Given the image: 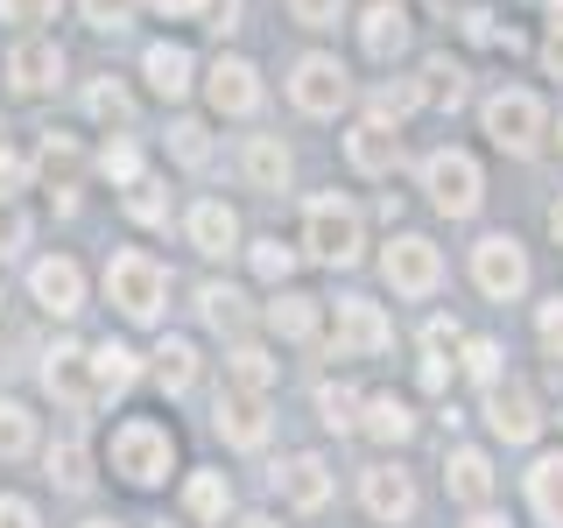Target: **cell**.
<instances>
[{
	"mask_svg": "<svg viewBox=\"0 0 563 528\" xmlns=\"http://www.w3.org/2000/svg\"><path fill=\"white\" fill-rule=\"evenodd\" d=\"M106 472L134 493H163L169 472H176V430L155 416H128L113 430V444H106Z\"/></svg>",
	"mask_w": 563,
	"mask_h": 528,
	"instance_id": "1",
	"label": "cell"
},
{
	"mask_svg": "<svg viewBox=\"0 0 563 528\" xmlns=\"http://www.w3.org/2000/svg\"><path fill=\"white\" fill-rule=\"evenodd\" d=\"M106 304L128 317V324H163L169 268L148 254V246H113V254H106Z\"/></svg>",
	"mask_w": 563,
	"mask_h": 528,
	"instance_id": "2",
	"label": "cell"
},
{
	"mask_svg": "<svg viewBox=\"0 0 563 528\" xmlns=\"http://www.w3.org/2000/svg\"><path fill=\"white\" fill-rule=\"evenodd\" d=\"M303 246H310V261H324V268H352V261L366 254L360 205L339 198V190H317V198L303 205Z\"/></svg>",
	"mask_w": 563,
	"mask_h": 528,
	"instance_id": "3",
	"label": "cell"
},
{
	"mask_svg": "<svg viewBox=\"0 0 563 528\" xmlns=\"http://www.w3.org/2000/svg\"><path fill=\"white\" fill-rule=\"evenodd\" d=\"M479 120H486L493 148H507V155H536L542 134H550V106L528 92V85H500V92H486Z\"/></svg>",
	"mask_w": 563,
	"mask_h": 528,
	"instance_id": "4",
	"label": "cell"
},
{
	"mask_svg": "<svg viewBox=\"0 0 563 528\" xmlns=\"http://www.w3.org/2000/svg\"><path fill=\"white\" fill-rule=\"evenodd\" d=\"M289 106L303 120H339L352 106V70L339 57H324V50H310V57L289 64Z\"/></svg>",
	"mask_w": 563,
	"mask_h": 528,
	"instance_id": "5",
	"label": "cell"
},
{
	"mask_svg": "<svg viewBox=\"0 0 563 528\" xmlns=\"http://www.w3.org/2000/svg\"><path fill=\"white\" fill-rule=\"evenodd\" d=\"M422 190H430V205L444 211V219H472V211L486 205V176L472 163L465 148H430L422 155Z\"/></svg>",
	"mask_w": 563,
	"mask_h": 528,
	"instance_id": "6",
	"label": "cell"
},
{
	"mask_svg": "<svg viewBox=\"0 0 563 528\" xmlns=\"http://www.w3.org/2000/svg\"><path fill=\"white\" fill-rule=\"evenodd\" d=\"M380 282L395 296H409V304H422V296L444 289V254H437V240L422 233H395L380 246Z\"/></svg>",
	"mask_w": 563,
	"mask_h": 528,
	"instance_id": "7",
	"label": "cell"
},
{
	"mask_svg": "<svg viewBox=\"0 0 563 528\" xmlns=\"http://www.w3.org/2000/svg\"><path fill=\"white\" fill-rule=\"evenodd\" d=\"M472 282H479L486 304H515V296L528 289V246L515 233H486L479 246H472Z\"/></svg>",
	"mask_w": 563,
	"mask_h": 528,
	"instance_id": "8",
	"label": "cell"
},
{
	"mask_svg": "<svg viewBox=\"0 0 563 528\" xmlns=\"http://www.w3.org/2000/svg\"><path fill=\"white\" fill-rule=\"evenodd\" d=\"M43 395L57 402V409H70V416L99 409V395H92V345H78V339L49 345L43 352Z\"/></svg>",
	"mask_w": 563,
	"mask_h": 528,
	"instance_id": "9",
	"label": "cell"
},
{
	"mask_svg": "<svg viewBox=\"0 0 563 528\" xmlns=\"http://www.w3.org/2000/svg\"><path fill=\"white\" fill-rule=\"evenodd\" d=\"M205 99H211V113L219 120H254L261 113V99H268V85H261V70L246 64V57H211L205 70Z\"/></svg>",
	"mask_w": 563,
	"mask_h": 528,
	"instance_id": "10",
	"label": "cell"
},
{
	"mask_svg": "<svg viewBox=\"0 0 563 528\" xmlns=\"http://www.w3.org/2000/svg\"><path fill=\"white\" fill-rule=\"evenodd\" d=\"M211 430H219L233 451H261L275 437V402L254 395V387H225L219 409H211Z\"/></svg>",
	"mask_w": 563,
	"mask_h": 528,
	"instance_id": "11",
	"label": "cell"
},
{
	"mask_svg": "<svg viewBox=\"0 0 563 528\" xmlns=\"http://www.w3.org/2000/svg\"><path fill=\"white\" fill-rule=\"evenodd\" d=\"M331 324H339V360H374V352L395 345V317L380 304H366V296H339Z\"/></svg>",
	"mask_w": 563,
	"mask_h": 528,
	"instance_id": "12",
	"label": "cell"
},
{
	"mask_svg": "<svg viewBox=\"0 0 563 528\" xmlns=\"http://www.w3.org/2000/svg\"><path fill=\"white\" fill-rule=\"evenodd\" d=\"M29 304L43 317H78L85 310V268L70 254H35L29 261Z\"/></svg>",
	"mask_w": 563,
	"mask_h": 528,
	"instance_id": "13",
	"label": "cell"
},
{
	"mask_svg": "<svg viewBox=\"0 0 563 528\" xmlns=\"http://www.w3.org/2000/svg\"><path fill=\"white\" fill-rule=\"evenodd\" d=\"M64 85V50L49 43V35H22V43L8 50V92L14 99H49Z\"/></svg>",
	"mask_w": 563,
	"mask_h": 528,
	"instance_id": "14",
	"label": "cell"
},
{
	"mask_svg": "<svg viewBox=\"0 0 563 528\" xmlns=\"http://www.w3.org/2000/svg\"><path fill=\"white\" fill-rule=\"evenodd\" d=\"M275 493L296 507V515H324L331 493H339V472H331L317 451H296V458H282V465H275Z\"/></svg>",
	"mask_w": 563,
	"mask_h": 528,
	"instance_id": "15",
	"label": "cell"
},
{
	"mask_svg": "<svg viewBox=\"0 0 563 528\" xmlns=\"http://www.w3.org/2000/svg\"><path fill=\"white\" fill-rule=\"evenodd\" d=\"M486 430L500 437V444H536L542 437V402L528 395L521 381H493L486 387Z\"/></svg>",
	"mask_w": 563,
	"mask_h": 528,
	"instance_id": "16",
	"label": "cell"
},
{
	"mask_svg": "<svg viewBox=\"0 0 563 528\" xmlns=\"http://www.w3.org/2000/svg\"><path fill=\"white\" fill-rule=\"evenodd\" d=\"M360 507H366L374 521H387V528L416 521V480L395 465V458H380V465L360 472Z\"/></svg>",
	"mask_w": 563,
	"mask_h": 528,
	"instance_id": "17",
	"label": "cell"
},
{
	"mask_svg": "<svg viewBox=\"0 0 563 528\" xmlns=\"http://www.w3.org/2000/svg\"><path fill=\"white\" fill-rule=\"evenodd\" d=\"M141 78H148V92L155 99H190V92H198V57H190V43H169V35H163V43H148V50H141Z\"/></svg>",
	"mask_w": 563,
	"mask_h": 528,
	"instance_id": "18",
	"label": "cell"
},
{
	"mask_svg": "<svg viewBox=\"0 0 563 528\" xmlns=\"http://www.w3.org/2000/svg\"><path fill=\"white\" fill-rule=\"evenodd\" d=\"M409 43H416V22H409L401 0H366V8H360V50L374 64H395Z\"/></svg>",
	"mask_w": 563,
	"mask_h": 528,
	"instance_id": "19",
	"label": "cell"
},
{
	"mask_svg": "<svg viewBox=\"0 0 563 528\" xmlns=\"http://www.w3.org/2000/svg\"><path fill=\"white\" fill-rule=\"evenodd\" d=\"M184 240L198 246L205 261H225V254H240V211L225 205V198H198L184 211Z\"/></svg>",
	"mask_w": 563,
	"mask_h": 528,
	"instance_id": "20",
	"label": "cell"
},
{
	"mask_svg": "<svg viewBox=\"0 0 563 528\" xmlns=\"http://www.w3.org/2000/svg\"><path fill=\"white\" fill-rule=\"evenodd\" d=\"M444 493H451L457 507H472V515H479V507L493 501V458L472 451V444H451L444 451Z\"/></svg>",
	"mask_w": 563,
	"mask_h": 528,
	"instance_id": "21",
	"label": "cell"
},
{
	"mask_svg": "<svg viewBox=\"0 0 563 528\" xmlns=\"http://www.w3.org/2000/svg\"><path fill=\"white\" fill-rule=\"evenodd\" d=\"M240 176H246L254 190H289L296 155L282 148V134H246V141H240Z\"/></svg>",
	"mask_w": 563,
	"mask_h": 528,
	"instance_id": "22",
	"label": "cell"
},
{
	"mask_svg": "<svg viewBox=\"0 0 563 528\" xmlns=\"http://www.w3.org/2000/svg\"><path fill=\"white\" fill-rule=\"evenodd\" d=\"M184 515L198 528H225V515H233V480H225L219 465H198L184 480Z\"/></svg>",
	"mask_w": 563,
	"mask_h": 528,
	"instance_id": "23",
	"label": "cell"
},
{
	"mask_svg": "<svg viewBox=\"0 0 563 528\" xmlns=\"http://www.w3.org/2000/svg\"><path fill=\"white\" fill-rule=\"evenodd\" d=\"M345 163L360 169V176H395V163H401V134L380 128V120H360V128L345 134Z\"/></svg>",
	"mask_w": 563,
	"mask_h": 528,
	"instance_id": "24",
	"label": "cell"
},
{
	"mask_svg": "<svg viewBox=\"0 0 563 528\" xmlns=\"http://www.w3.org/2000/svg\"><path fill=\"white\" fill-rule=\"evenodd\" d=\"M317 324H324V304H317V296H303V289H275V304H268V331H275V339L310 345Z\"/></svg>",
	"mask_w": 563,
	"mask_h": 528,
	"instance_id": "25",
	"label": "cell"
},
{
	"mask_svg": "<svg viewBox=\"0 0 563 528\" xmlns=\"http://www.w3.org/2000/svg\"><path fill=\"white\" fill-rule=\"evenodd\" d=\"M134 381H141V352L120 345V339H99V345H92V395L113 402V395H128Z\"/></svg>",
	"mask_w": 563,
	"mask_h": 528,
	"instance_id": "26",
	"label": "cell"
},
{
	"mask_svg": "<svg viewBox=\"0 0 563 528\" xmlns=\"http://www.w3.org/2000/svg\"><path fill=\"white\" fill-rule=\"evenodd\" d=\"M198 317H205V331H219V339H240V331L254 324V310H246V296L233 289V282H205V289H198Z\"/></svg>",
	"mask_w": 563,
	"mask_h": 528,
	"instance_id": "27",
	"label": "cell"
},
{
	"mask_svg": "<svg viewBox=\"0 0 563 528\" xmlns=\"http://www.w3.org/2000/svg\"><path fill=\"white\" fill-rule=\"evenodd\" d=\"M528 507L542 528H563V451H542L528 465Z\"/></svg>",
	"mask_w": 563,
	"mask_h": 528,
	"instance_id": "28",
	"label": "cell"
},
{
	"mask_svg": "<svg viewBox=\"0 0 563 528\" xmlns=\"http://www.w3.org/2000/svg\"><path fill=\"white\" fill-rule=\"evenodd\" d=\"M360 430L374 437V444H409V437H416V409H409L401 395H366Z\"/></svg>",
	"mask_w": 563,
	"mask_h": 528,
	"instance_id": "29",
	"label": "cell"
},
{
	"mask_svg": "<svg viewBox=\"0 0 563 528\" xmlns=\"http://www.w3.org/2000/svg\"><path fill=\"white\" fill-rule=\"evenodd\" d=\"M275 374H282V366H275L268 345H246V339H240L233 352H225V387H254V395H268Z\"/></svg>",
	"mask_w": 563,
	"mask_h": 528,
	"instance_id": "30",
	"label": "cell"
},
{
	"mask_svg": "<svg viewBox=\"0 0 563 528\" xmlns=\"http://www.w3.org/2000/svg\"><path fill=\"white\" fill-rule=\"evenodd\" d=\"M43 465H49V486H57V493H85V486H92V451H85L78 437H57V444L43 451Z\"/></svg>",
	"mask_w": 563,
	"mask_h": 528,
	"instance_id": "31",
	"label": "cell"
},
{
	"mask_svg": "<svg viewBox=\"0 0 563 528\" xmlns=\"http://www.w3.org/2000/svg\"><path fill=\"white\" fill-rule=\"evenodd\" d=\"M85 113H92L99 128H120V134H128V120H134V92L113 78V70H106V78L85 85Z\"/></svg>",
	"mask_w": 563,
	"mask_h": 528,
	"instance_id": "32",
	"label": "cell"
},
{
	"mask_svg": "<svg viewBox=\"0 0 563 528\" xmlns=\"http://www.w3.org/2000/svg\"><path fill=\"white\" fill-rule=\"evenodd\" d=\"M29 451H35V409L0 395V465H22Z\"/></svg>",
	"mask_w": 563,
	"mask_h": 528,
	"instance_id": "33",
	"label": "cell"
},
{
	"mask_svg": "<svg viewBox=\"0 0 563 528\" xmlns=\"http://www.w3.org/2000/svg\"><path fill=\"white\" fill-rule=\"evenodd\" d=\"M155 381H163L169 395H190V387H198V345H190V339H163V345H155Z\"/></svg>",
	"mask_w": 563,
	"mask_h": 528,
	"instance_id": "34",
	"label": "cell"
},
{
	"mask_svg": "<svg viewBox=\"0 0 563 528\" xmlns=\"http://www.w3.org/2000/svg\"><path fill=\"white\" fill-rule=\"evenodd\" d=\"M360 409H366V395L360 387H345V381H324L317 387V422H324V430H360Z\"/></svg>",
	"mask_w": 563,
	"mask_h": 528,
	"instance_id": "35",
	"label": "cell"
},
{
	"mask_svg": "<svg viewBox=\"0 0 563 528\" xmlns=\"http://www.w3.org/2000/svg\"><path fill=\"white\" fill-rule=\"evenodd\" d=\"M416 106H422V85L416 78H387V85L366 92V120H380V128H387V120H409Z\"/></svg>",
	"mask_w": 563,
	"mask_h": 528,
	"instance_id": "36",
	"label": "cell"
},
{
	"mask_svg": "<svg viewBox=\"0 0 563 528\" xmlns=\"http://www.w3.org/2000/svg\"><path fill=\"white\" fill-rule=\"evenodd\" d=\"M246 268L268 282V289H282V282L296 275V246H282V240H246Z\"/></svg>",
	"mask_w": 563,
	"mask_h": 528,
	"instance_id": "37",
	"label": "cell"
},
{
	"mask_svg": "<svg viewBox=\"0 0 563 528\" xmlns=\"http://www.w3.org/2000/svg\"><path fill=\"white\" fill-rule=\"evenodd\" d=\"M99 169L113 176L120 190H128V184H141V176H148V169H141V141H134V134H113V141L99 148Z\"/></svg>",
	"mask_w": 563,
	"mask_h": 528,
	"instance_id": "38",
	"label": "cell"
},
{
	"mask_svg": "<svg viewBox=\"0 0 563 528\" xmlns=\"http://www.w3.org/2000/svg\"><path fill=\"white\" fill-rule=\"evenodd\" d=\"M120 205H128V219H134V226H169V190L155 184V176L128 184V198H120Z\"/></svg>",
	"mask_w": 563,
	"mask_h": 528,
	"instance_id": "39",
	"label": "cell"
},
{
	"mask_svg": "<svg viewBox=\"0 0 563 528\" xmlns=\"http://www.w3.org/2000/svg\"><path fill=\"white\" fill-rule=\"evenodd\" d=\"M422 99H437V106H457V99H465V64H451V57H430V64H422Z\"/></svg>",
	"mask_w": 563,
	"mask_h": 528,
	"instance_id": "40",
	"label": "cell"
},
{
	"mask_svg": "<svg viewBox=\"0 0 563 528\" xmlns=\"http://www.w3.org/2000/svg\"><path fill=\"white\" fill-rule=\"evenodd\" d=\"M169 155L184 169H205L211 163V134H205V120H169Z\"/></svg>",
	"mask_w": 563,
	"mask_h": 528,
	"instance_id": "41",
	"label": "cell"
},
{
	"mask_svg": "<svg viewBox=\"0 0 563 528\" xmlns=\"http://www.w3.org/2000/svg\"><path fill=\"white\" fill-rule=\"evenodd\" d=\"M465 381H479V387L500 381V345L493 339H465Z\"/></svg>",
	"mask_w": 563,
	"mask_h": 528,
	"instance_id": "42",
	"label": "cell"
},
{
	"mask_svg": "<svg viewBox=\"0 0 563 528\" xmlns=\"http://www.w3.org/2000/svg\"><path fill=\"white\" fill-rule=\"evenodd\" d=\"M536 339L550 360H563V296H550V304H536Z\"/></svg>",
	"mask_w": 563,
	"mask_h": 528,
	"instance_id": "43",
	"label": "cell"
},
{
	"mask_svg": "<svg viewBox=\"0 0 563 528\" xmlns=\"http://www.w3.org/2000/svg\"><path fill=\"white\" fill-rule=\"evenodd\" d=\"M57 8H64V0H0V22L35 29V22H57Z\"/></svg>",
	"mask_w": 563,
	"mask_h": 528,
	"instance_id": "44",
	"label": "cell"
},
{
	"mask_svg": "<svg viewBox=\"0 0 563 528\" xmlns=\"http://www.w3.org/2000/svg\"><path fill=\"white\" fill-rule=\"evenodd\" d=\"M78 8H85V22H92L99 35H113V29H128L134 0H78Z\"/></svg>",
	"mask_w": 563,
	"mask_h": 528,
	"instance_id": "45",
	"label": "cell"
},
{
	"mask_svg": "<svg viewBox=\"0 0 563 528\" xmlns=\"http://www.w3.org/2000/svg\"><path fill=\"white\" fill-rule=\"evenodd\" d=\"M289 14L303 29H339V14H345V0H289Z\"/></svg>",
	"mask_w": 563,
	"mask_h": 528,
	"instance_id": "46",
	"label": "cell"
},
{
	"mask_svg": "<svg viewBox=\"0 0 563 528\" xmlns=\"http://www.w3.org/2000/svg\"><path fill=\"white\" fill-rule=\"evenodd\" d=\"M0 528H43V515H35V501H22V493H0Z\"/></svg>",
	"mask_w": 563,
	"mask_h": 528,
	"instance_id": "47",
	"label": "cell"
},
{
	"mask_svg": "<svg viewBox=\"0 0 563 528\" xmlns=\"http://www.w3.org/2000/svg\"><path fill=\"white\" fill-rule=\"evenodd\" d=\"M22 240H29V219H22L14 205H0V261H8V254H14Z\"/></svg>",
	"mask_w": 563,
	"mask_h": 528,
	"instance_id": "48",
	"label": "cell"
},
{
	"mask_svg": "<svg viewBox=\"0 0 563 528\" xmlns=\"http://www.w3.org/2000/svg\"><path fill=\"white\" fill-rule=\"evenodd\" d=\"M416 381H422V387H430V395H437V387H451V366H444V352H422V366H416Z\"/></svg>",
	"mask_w": 563,
	"mask_h": 528,
	"instance_id": "49",
	"label": "cell"
},
{
	"mask_svg": "<svg viewBox=\"0 0 563 528\" xmlns=\"http://www.w3.org/2000/svg\"><path fill=\"white\" fill-rule=\"evenodd\" d=\"M444 345H457V324L451 317H430V324H422V352H444Z\"/></svg>",
	"mask_w": 563,
	"mask_h": 528,
	"instance_id": "50",
	"label": "cell"
},
{
	"mask_svg": "<svg viewBox=\"0 0 563 528\" xmlns=\"http://www.w3.org/2000/svg\"><path fill=\"white\" fill-rule=\"evenodd\" d=\"M240 14H246V0H211V29H219V35H233Z\"/></svg>",
	"mask_w": 563,
	"mask_h": 528,
	"instance_id": "51",
	"label": "cell"
},
{
	"mask_svg": "<svg viewBox=\"0 0 563 528\" xmlns=\"http://www.w3.org/2000/svg\"><path fill=\"white\" fill-rule=\"evenodd\" d=\"M148 8H155V14H169V22H176V14H198V8H211V0H148Z\"/></svg>",
	"mask_w": 563,
	"mask_h": 528,
	"instance_id": "52",
	"label": "cell"
},
{
	"mask_svg": "<svg viewBox=\"0 0 563 528\" xmlns=\"http://www.w3.org/2000/svg\"><path fill=\"white\" fill-rule=\"evenodd\" d=\"M22 176H29V163L14 148H0V184H22Z\"/></svg>",
	"mask_w": 563,
	"mask_h": 528,
	"instance_id": "53",
	"label": "cell"
},
{
	"mask_svg": "<svg viewBox=\"0 0 563 528\" xmlns=\"http://www.w3.org/2000/svg\"><path fill=\"white\" fill-rule=\"evenodd\" d=\"M233 528H282V521H275V515H240Z\"/></svg>",
	"mask_w": 563,
	"mask_h": 528,
	"instance_id": "54",
	"label": "cell"
},
{
	"mask_svg": "<svg viewBox=\"0 0 563 528\" xmlns=\"http://www.w3.org/2000/svg\"><path fill=\"white\" fill-rule=\"evenodd\" d=\"M465 528H507V521H500V515H486V507H479V515H472Z\"/></svg>",
	"mask_w": 563,
	"mask_h": 528,
	"instance_id": "55",
	"label": "cell"
},
{
	"mask_svg": "<svg viewBox=\"0 0 563 528\" xmlns=\"http://www.w3.org/2000/svg\"><path fill=\"white\" fill-rule=\"evenodd\" d=\"M78 528H128V521H113V515H85Z\"/></svg>",
	"mask_w": 563,
	"mask_h": 528,
	"instance_id": "56",
	"label": "cell"
},
{
	"mask_svg": "<svg viewBox=\"0 0 563 528\" xmlns=\"http://www.w3.org/2000/svg\"><path fill=\"white\" fill-rule=\"evenodd\" d=\"M550 233H556V246H563V198L550 205Z\"/></svg>",
	"mask_w": 563,
	"mask_h": 528,
	"instance_id": "57",
	"label": "cell"
},
{
	"mask_svg": "<svg viewBox=\"0 0 563 528\" xmlns=\"http://www.w3.org/2000/svg\"><path fill=\"white\" fill-rule=\"evenodd\" d=\"M550 29H556V43H563V0H550Z\"/></svg>",
	"mask_w": 563,
	"mask_h": 528,
	"instance_id": "58",
	"label": "cell"
},
{
	"mask_svg": "<svg viewBox=\"0 0 563 528\" xmlns=\"http://www.w3.org/2000/svg\"><path fill=\"white\" fill-rule=\"evenodd\" d=\"M550 70H556V78H563V43H556V50H550Z\"/></svg>",
	"mask_w": 563,
	"mask_h": 528,
	"instance_id": "59",
	"label": "cell"
},
{
	"mask_svg": "<svg viewBox=\"0 0 563 528\" xmlns=\"http://www.w3.org/2000/svg\"><path fill=\"white\" fill-rule=\"evenodd\" d=\"M155 528H169V521H155Z\"/></svg>",
	"mask_w": 563,
	"mask_h": 528,
	"instance_id": "60",
	"label": "cell"
},
{
	"mask_svg": "<svg viewBox=\"0 0 563 528\" xmlns=\"http://www.w3.org/2000/svg\"><path fill=\"white\" fill-rule=\"evenodd\" d=\"M556 141H563V134H556Z\"/></svg>",
	"mask_w": 563,
	"mask_h": 528,
	"instance_id": "61",
	"label": "cell"
}]
</instances>
